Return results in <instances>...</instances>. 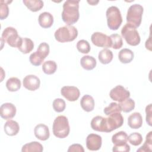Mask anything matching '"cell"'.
<instances>
[{"label": "cell", "instance_id": "cell-13", "mask_svg": "<svg viewBox=\"0 0 152 152\" xmlns=\"http://www.w3.org/2000/svg\"><path fill=\"white\" fill-rule=\"evenodd\" d=\"M16 107L11 103H5L0 107V115L4 119H10L16 114Z\"/></svg>", "mask_w": 152, "mask_h": 152}, {"label": "cell", "instance_id": "cell-39", "mask_svg": "<svg viewBox=\"0 0 152 152\" xmlns=\"http://www.w3.org/2000/svg\"><path fill=\"white\" fill-rule=\"evenodd\" d=\"M112 151L114 152H128L130 151V146L127 143L118 145H114Z\"/></svg>", "mask_w": 152, "mask_h": 152}, {"label": "cell", "instance_id": "cell-25", "mask_svg": "<svg viewBox=\"0 0 152 152\" xmlns=\"http://www.w3.org/2000/svg\"><path fill=\"white\" fill-rule=\"evenodd\" d=\"M113 53L108 49H103L100 50L98 55L99 61L103 64H109L113 59Z\"/></svg>", "mask_w": 152, "mask_h": 152}, {"label": "cell", "instance_id": "cell-24", "mask_svg": "<svg viewBox=\"0 0 152 152\" xmlns=\"http://www.w3.org/2000/svg\"><path fill=\"white\" fill-rule=\"evenodd\" d=\"M24 4L33 12H37L40 10L43 7V2L41 0H23Z\"/></svg>", "mask_w": 152, "mask_h": 152}, {"label": "cell", "instance_id": "cell-27", "mask_svg": "<svg viewBox=\"0 0 152 152\" xmlns=\"http://www.w3.org/2000/svg\"><path fill=\"white\" fill-rule=\"evenodd\" d=\"M43 150L42 145L37 141H33L24 144L21 149L22 152H30L38 151L42 152Z\"/></svg>", "mask_w": 152, "mask_h": 152}, {"label": "cell", "instance_id": "cell-10", "mask_svg": "<svg viewBox=\"0 0 152 152\" xmlns=\"http://www.w3.org/2000/svg\"><path fill=\"white\" fill-rule=\"evenodd\" d=\"M93 44L97 47L110 48L111 42L110 37L101 32H95L91 36Z\"/></svg>", "mask_w": 152, "mask_h": 152}, {"label": "cell", "instance_id": "cell-40", "mask_svg": "<svg viewBox=\"0 0 152 152\" xmlns=\"http://www.w3.org/2000/svg\"><path fill=\"white\" fill-rule=\"evenodd\" d=\"M68 152L72 151H78V152H84V149L83 147L79 144H74L70 145L68 149Z\"/></svg>", "mask_w": 152, "mask_h": 152}, {"label": "cell", "instance_id": "cell-6", "mask_svg": "<svg viewBox=\"0 0 152 152\" xmlns=\"http://www.w3.org/2000/svg\"><path fill=\"white\" fill-rule=\"evenodd\" d=\"M121 35L126 42L131 46H137L140 43L141 39L138 31L135 27L128 23L122 28Z\"/></svg>", "mask_w": 152, "mask_h": 152}, {"label": "cell", "instance_id": "cell-33", "mask_svg": "<svg viewBox=\"0 0 152 152\" xmlns=\"http://www.w3.org/2000/svg\"><path fill=\"white\" fill-rule=\"evenodd\" d=\"M12 1H0V19L1 20L5 19L9 14L8 4Z\"/></svg>", "mask_w": 152, "mask_h": 152}, {"label": "cell", "instance_id": "cell-37", "mask_svg": "<svg viewBox=\"0 0 152 152\" xmlns=\"http://www.w3.org/2000/svg\"><path fill=\"white\" fill-rule=\"evenodd\" d=\"M53 108L54 110L56 112H63L66 107L65 102L60 98L55 99L53 102Z\"/></svg>", "mask_w": 152, "mask_h": 152}, {"label": "cell", "instance_id": "cell-3", "mask_svg": "<svg viewBox=\"0 0 152 152\" xmlns=\"http://www.w3.org/2000/svg\"><path fill=\"white\" fill-rule=\"evenodd\" d=\"M78 36V30L73 26L66 25L58 28L55 32V39L61 43L74 40Z\"/></svg>", "mask_w": 152, "mask_h": 152}, {"label": "cell", "instance_id": "cell-31", "mask_svg": "<svg viewBox=\"0 0 152 152\" xmlns=\"http://www.w3.org/2000/svg\"><path fill=\"white\" fill-rule=\"evenodd\" d=\"M152 150V131H150L146 135L145 141L144 142L142 146L138 148L137 151H151Z\"/></svg>", "mask_w": 152, "mask_h": 152}, {"label": "cell", "instance_id": "cell-11", "mask_svg": "<svg viewBox=\"0 0 152 152\" xmlns=\"http://www.w3.org/2000/svg\"><path fill=\"white\" fill-rule=\"evenodd\" d=\"M61 93L69 102L76 101L80 95L79 89L75 86H64L61 90Z\"/></svg>", "mask_w": 152, "mask_h": 152}, {"label": "cell", "instance_id": "cell-23", "mask_svg": "<svg viewBox=\"0 0 152 152\" xmlns=\"http://www.w3.org/2000/svg\"><path fill=\"white\" fill-rule=\"evenodd\" d=\"M34 48V43L33 41L27 37L22 38L21 42L18 48V49L24 54L30 53Z\"/></svg>", "mask_w": 152, "mask_h": 152}, {"label": "cell", "instance_id": "cell-26", "mask_svg": "<svg viewBox=\"0 0 152 152\" xmlns=\"http://www.w3.org/2000/svg\"><path fill=\"white\" fill-rule=\"evenodd\" d=\"M127 141L128 135L125 132L122 131L115 133L112 137V141L115 145L125 144L126 143Z\"/></svg>", "mask_w": 152, "mask_h": 152}, {"label": "cell", "instance_id": "cell-41", "mask_svg": "<svg viewBox=\"0 0 152 152\" xmlns=\"http://www.w3.org/2000/svg\"><path fill=\"white\" fill-rule=\"evenodd\" d=\"M146 122L148 125L151 126V104H149L145 107Z\"/></svg>", "mask_w": 152, "mask_h": 152}, {"label": "cell", "instance_id": "cell-16", "mask_svg": "<svg viewBox=\"0 0 152 152\" xmlns=\"http://www.w3.org/2000/svg\"><path fill=\"white\" fill-rule=\"evenodd\" d=\"M38 21L42 28H48L53 25V17L50 12H43L39 15Z\"/></svg>", "mask_w": 152, "mask_h": 152}, {"label": "cell", "instance_id": "cell-35", "mask_svg": "<svg viewBox=\"0 0 152 152\" xmlns=\"http://www.w3.org/2000/svg\"><path fill=\"white\" fill-rule=\"evenodd\" d=\"M128 140L131 144L137 146L141 144L142 142V135L138 132H133L128 136Z\"/></svg>", "mask_w": 152, "mask_h": 152}, {"label": "cell", "instance_id": "cell-19", "mask_svg": "<svg viewBox=\"0 0 152 152\" xmlns=\"http://www.w3.org/2000/svg\"><path fill=\"white\" fill-rule=\"evenodd\" d=\"M82 109L87 112L92 111L94 108V100L92 96L88 94L83 96L80 100Z\"/></svg>", "mask_w": 152, "mask_h": 152}, {"label": "cell", "instance_id": "cell-28", "mask_svg": "<svg viewBox=\"0 0 152 152\" xmlns=\"http://www.w3.org/2000/svg\"><path fill=\"white\" fill-rule=\"evenodd\" d=\"M21 83L20 80L17 77L10 78L6 82L7 89L11 92L17 91L21 88Z\"/></svg>", "mask_w": 152, "mask_h": 152}, {"label": "cell", "instance_id": "cell-20", "mask_svg": "<svg viewBox=\"0 0 152 152\" xmlns=\"http://www.w3.org/2000/svg\"><path fill=\"white\" fill-rule=\"evenodd\" d=\"M91 128L96 131L105 132L104 118L101 116L94 117L91 121Z\"/></svg>", "mask_w": 152, "mask_h": 152}, {"label": "cell", "instance_id": "cell-34", "mask_svg": "<svg viewBox=\"0 0 152 152\" xmlns=\"http://www.w3.org/2000/svg\"><path fill=\"white\" fill-rule=\"evenodd\" d=\"M121 111H122V110L121 109L120 106L119 105V104H118L115 102L110 103L109 104V105L108 106L106 107L103 110L104 114L107 116H109L110 114L116 113V112L121 113Z\"/></svg>", "mask_w": 152, "mask_h": 152}, {"label": "cell", "instance_id": "cell-32", "mask_svg": "<svg viewBox=\"0 0 152 152\" xmlns=\"http://www.w3.org/2000/svg\"><path fill=\"white\" fill-rule=\"evenodd\" d=\"M111 42V47L114 49H119L123 45L122 37L118 34H112L110 36Z\"/></svg>", "mask_w": 152, "mask_h": 152}, {"label": "cell", "instance_id": "cell-22", "mask_svg": "<svg viewBox=\"0 0 152 152\" xmlns=\"http://www.w3.org/2000/svg\"><path fill=\"white\" fill-rule=\"evenodd\" d=\"M134 57V52L129 49H122L118 53V58L121 62L128 64L131 62Z\"/></svg>", "mask_w": 152, "mask_h": 152}, {"label": "cell", "instance_id": "cell-36", "mask_svg": "<svg viewBox=\"0 0 152 152\" xmlns=\"http://www.w3.org/2000/svg\"><path fill=\"white\" fill-rule=\"evenodd\" d=\"M77 50L82 53H88L90 51V45L89 43L84 39L79 40L77 43Z\"/></svg>", "mask_w": 152, "mask_h": 152}, {"label": "cell", "instance_id": "cell-12", "mask_svg": "<svg viewBox=\"0 0 152 152\" xmlns=\"http://www.w3.org/2000/svg\"><path fill=\"white\" fill-rule=\"evenodd\" d=\"M102 137L96 134H89L86 138V147L88 150L91 151L99 150L102 146Z\"/></svg>", "mask_w": 152, "mask_h": 152}, {"label": "cell", "instance_id": "cell-38", "mask_svg": "<svg viewBox=\"0 0 152 152\" xmlns=\"http://www.w3.org/2000/svg\"><path fill=\"white\" fill-rule=\"evenodd\" d=\"M29 61L30 63L34 66H39L43 62V59L40 58L37 54L36 52L32 53L29 57Z\"/></svg>", "mask_w": 152, "mask_h": 152}, {"label": "cell", "instance_id": "cell-5", "mask_svg": "<svg viewBox=\"0 0 152 152\" xmlns=\"http://www.w3.org/2000/svg\"><path fill=\"white\" fill-rule=\"evenodd\" d=\"M108 27L112 30H116L122 23V17L119 9L115 6L109 7L106 12Z\"/></svg>", "mask_w": 152, "mask_h": 152}, {"label": "cell", "instance_id": "cell-1", "mask_svg": "<svg viewBox=\"0 0 152 152\" xmlns=\"http://www.w3.org/2000/svg\"><path fill=\"white\" fill-rule=\"evenodd\" d=\"M79 2V0H68L64 2L61 15L66 25L71 26L78 21L80 17Z\"/></svg>", "mask_w": 152, "mask_h": 152}, {"label": "cell", "instance_id": "cell-18", "mask_svg": "<svg viewBox=\"0 0 152 152\" xmlns=\"http://www.w3.org/2000/svg\"><path fill=\"white\" fill-rule=\"evenodd\" d=\"M4 129L5 133L7 135L10 136H14L18 133L20 130V126L16 121L10 119L4 124Z\"/></svg>", "mask_w": 152, "mask_h": 152}, {"label": "cell", "instance_id": "cell-30", "mask_svg": "<svg viewBox=\"0 0 152 152\" xmlns=\"http://www.w3.org/2000/svg\"><path fill=\"white\" fill-rule=\"evenodd\" d=\"M119 105L121 107L122 111L125 113H128L132 111L135 108V102L131 98H128L122 102H119Z\"/></svg>", "mask_w": 152, "mask_h": 152}, {"label": "cell", "instance_id": "cell-15", "mask_svg": "<svg viewBox=\"0 0 152 152\" xmlns=\"http://www.w3.org/2000/svg\"><path fill=\"white\" fill-rule=\"evenodd\" d=\"M34 133L35 137L41 141L47 140L50 136L49 128L43 124H39L35 126Z\"/></svg>", "mask_w": 152, "mask_h": 152}, {"label": "cell", "instance_id": "cell-9", "mask_svg": "<svg viewBox=\"0 0 152 152\" xmlns=\"http://www.w3.org/2000/svg\"><path fill=\"white\" fill-rule=\"evenodd\" d=\"M109 96L112 100L122 102L129 97L130 92L122 86L118 85L110 90Z\"/></svg>", "mask_w": 152, "mask_h": 152}, {"label": "cell", "instance_id": "cell-8", "mask_svg": "<svg viewBox=\"0 0 152 152\" xmlns=\"http://www.w3.org/2000/svg\"><path fill=\"white\" fill-rule=\"evenodd\" d=\"M105 132H110L121 127L124 124V118L121 113L116 112L104 118Z\"/></svg>", "mask_w": 152, "mask_h": 152}, {"label": "cell", "instance_id": "cell-42", "mask_svg": "<svg viewBox=\"0 0 152 152\" xmlns=\"http://www.w3.org/2000/svg\"><path fill=\"white\" fill-rule=\"evenodd\" d=\"M87 2L89 3L91 5H96L98 2H99V1H87Z\"/></svg>", "mask_w": 152, "mask_h": 152}, {"label": "cell", "instance_id": "cell-17", "mask_svg": "<svg viewBox=\"0 0 152 152\" xmlns=\"http://www.w3.org/2000/svg\"><path fill=\"white\" fill-rule=\"evenodd\" d=\"M128 125L132 129H138L142 125V118L139 112H134L129 116Z\"/></svg>", "mask_w": 152, "mask_h": 152}, {"label": "cell", "instance_id": "cell-29", "mask_svg": "<svg viewBox=\"0 0 152 152\" xmlns=\"http://www.w3.org/2000/svg\"><path fill=\"white\" fill-rule=\"evenodd\" d=\"M57 69V65L53 61H47L44 62L42 65L43 72L48 75L54 74Z\"/></svg>", "mask_w": 152, "mask_h": 152}, {"label": "cell", "instance_id": "cell-21", "mask_svg": "<svg viewBox=\"0 0 152 152\" xmlns=\"http://www.w3.org/2000/svg\"><path fill=\"white\" fill-rule=\"evenodd\" d=\"M96 59L90 55H86L83 56L80 60V64L81 66L86 70H92L96 66Z\"/></svg>", "mask_w": 152, "mask_h": 152}, {"label": "cell", "instance_id": "cell-2", "mask_svg": "<svg viewBox=\"0 0 152 152\" xmlns=\"http://www.w3.org/2000/svg\"><path fill=\"white\" fill-rule=\"evenodd\" d=\"M53 135L59 138H66L69 133L70 127L68 118L63 115L57 116L53 123Z\"/></svg>", "mask_w": 152, "mask_h": 152}, {"label": "cell", "instance_id": "cell-7", "mask_svg": "<svg viewBox=\"0 0 152 152\" xmlns=\"http://www.w3.org/2000/svg\"><path fill=\"white\" fill-rule=\"evenodd\" d=\"M2 40L5 42L8 45L12 48H18L22 37L19 36L17 30L12 27H7L5 28L1 37Z\"/></svg>", "mask_w": 152, "mask_h": 152}, {"label": "cell", "instance_id": "cell-14", "mask_svg": "<svg viewBox=\"0 0 152 152\" xmlns=\"http://www.w3.org/2000/svg\"><path fill=\"white\" fill-rule=\"evenodd\" d=\"M23 83L26 89L30 91H35L39 88L40 80L34 75H28L24 78Z\"/></svg>", "mask_w": 152, "mask_h": 152}, {"label": "cell", "instance_id": "cell-4", "mask_svg": "<svg viewBox=\"0 0 152 152\" xmlns=\"http://www.w3.org/2000/svg\"><path fill=\"white\" fill-rule=\"evenodd\" d=\"M143 11L144 8L140 4H135L131 5L127 11V23L135 28L138 27L141 23Z\"/></svg>", "mask_w": 152, "mask_h": 152}]
</instances>
